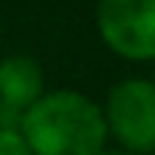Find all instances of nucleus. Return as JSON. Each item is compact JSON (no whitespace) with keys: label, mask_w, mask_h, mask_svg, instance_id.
<instances>
[{"label":"nucleus","mask_w":155,"mask_h":155,"mask_svg":"<svg viewBox=\"0 0 155 155\" xmlns=\"http://www.w3.org/2000/svg\"><path fill=\"white\" fill-rule=\"evenodd\" d=\"M32 155H98L109 147L101 104L72 86L46 89L20 118Z\"/></svg>","instance_id":"f257e3e1"},{"label":"nucleus","mask_w":155,"mask_h":155,"mask_svg":"<svg viewBox=\"0 0 155 155\" xmlns=\"http://www.w3.org/2000/svg\"><path fill=\"white\" fill-rule=\"evenodd\" d=\"M46 92V75L38 58L12 52L0 58V104L26 112Z\"/></svg>","instance_id":"20e7f679"},{"label":"nucleus","mask_w":155,"mask_h":155,"mask_svg":"<svg viewBox=\"0 0 155 155\" xmlns=\"http://www.w3.org/2000/svg\"><path fill=\"white\" fill-rule=\"evenodd\" d=\"M101 112L106 135L118 150L155 155V83L147 75H129L112 83Z\"/></svg>","instance_id":"f03ea898"},{"label":"nucleus","mask_w":155,"mask_h":155,"mask_svg":"<svg viewBox=\"0 0 155 155\" xmlns=\"http://www.w3.org/2000/svg\"><path fill=\"white\" fill-rule=\"evenodd\" d=\"M98 155H135V152H127V150H118V147H104Z\"/></svg>","instance_id":"0eeeda50"},{"label":"nucleus","mask_w":155,"mask_h":155,"mask_svg":"<svg viewBox=\"0 0 155 155\" xmlns=\"http://www.w3.org/2000/svg\"><path fill=\"white\" fill-rule=\"evenodd\" d=\"M0 155H32L20 132H0Z\"/></svg>","instance_id":"39448f33"},{"label":"nucleus","mask_w":155,"mask_h":155,"mask_svg":"<svg viewBox=\"0 0 155 155\" xmlns=\"http://www.w3.org/2000/svg\"><path fill=\"white\" fill-rule=\"evenodd\" d=\"M147 78H150V81L155 83V58H152V61H150V75H147Z\"/></svg>","instance_id":"6e6552de"},{"label":"nucleus","mask_w":155,"mask_h":155,"mask_svg":"<svg viewBox=\"0 0 155 155\" xmlns=\"http://www.w3.org/2000/svg\"><path fill=\"white\" fill-rule=\"evenodd\" d=\"M95 32L115 58L150 63L155 58V0H98Z\"/></svg>","instance_id":"7ed1b4c3"},{"label":"nucleus","mask_w":155,"mask_h":155,"mask_svg":"<svg viewBox=\"0 0 155 155\" xmlns=\"http://www.w3.org/2000/svg\"><path fill=\"white\" fill-rule=\"evenodd\" d=\"M20 118H23V112L0 104V132H20Z\"/></svg>","instance_id":"423d86ee"}]
</instances>
